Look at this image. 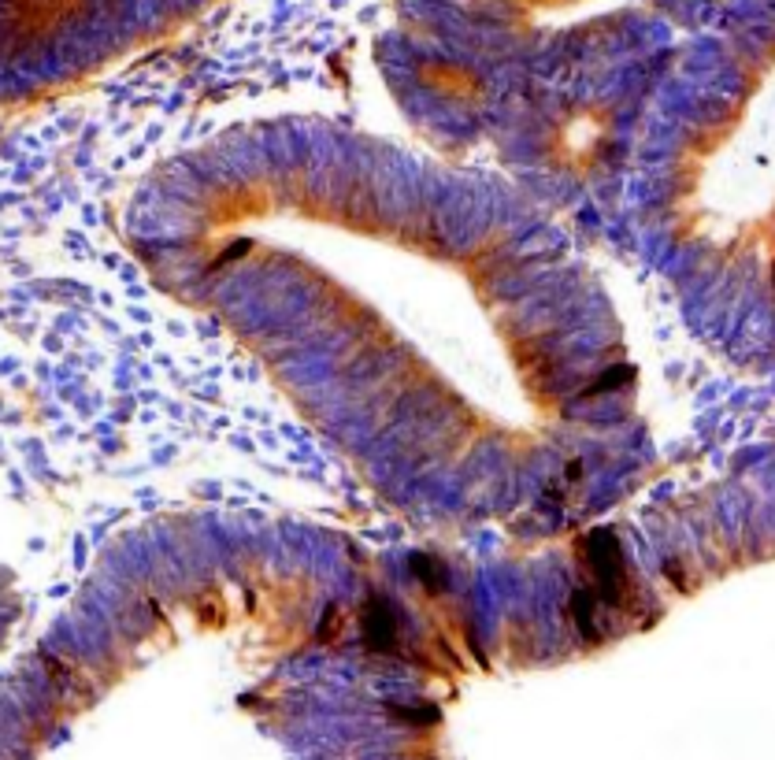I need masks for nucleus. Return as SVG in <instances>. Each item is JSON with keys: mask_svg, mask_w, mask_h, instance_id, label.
<instances>
[{"mask_svg": "<svg viewBox=\"0 0 775 760\" xmlns=\"http://www.w3.org/2000/svg\"><path fill=\"white\" fill-rule=\"evenodd\" d=\"M364 627H368V641H371L375 649H386V646H390V641H393V612H390V605L371 601Z\"/></svg>", "mask_w": 775, "mask_h": 760, "instance_id": "nucleus-2", "label": "nucleus"}, {"mask_svg": "<svg viewBox=\"0 0 775 760\" xmlns=\"http://www.w3.org/2000/svg\"><path fill=\"white\" fill-rule=\"evenodd\" d=\"M590 560H594L597 582H601V597L605 601H620L623 590V553L612 530H597L590 534Z\"/></svg>", "mask_w": 775, "mask_h": 760, "instance_id": "nucleus-1", "label": "nucleus"}, {"mask_svg": "<svg viewBox=\"0 0 775 760\" xmlns=\"http://www.w3.org/2000/svg\"><path fill=\"white\" fill-rule=\"evenodd\" d=\"M416 575H423V579L430 582V590H438L441 575H438V567H434V564H430V560H423V556H419V560H416Z\"/></svg>", "mask_w": 775, "mask_h": 760, "instance_id": "nucleus-4", "label": "nucleus"}, {"mask_svg": "<svg viewBox=\"0 0 775 760\" xmlns=\"http://www.w3.org/2000/svg\"><path fill=\"white\" fill-rule=\"evenodd\" d=\"M631 379V368H612L601 382H594V390L601 393V390H616V386H623V382Z\"/></svg>", "mask_w": 775, "mask_h": 760, "instance_id": "nucleus-3", "label": "nucleus"}]
</instances>
